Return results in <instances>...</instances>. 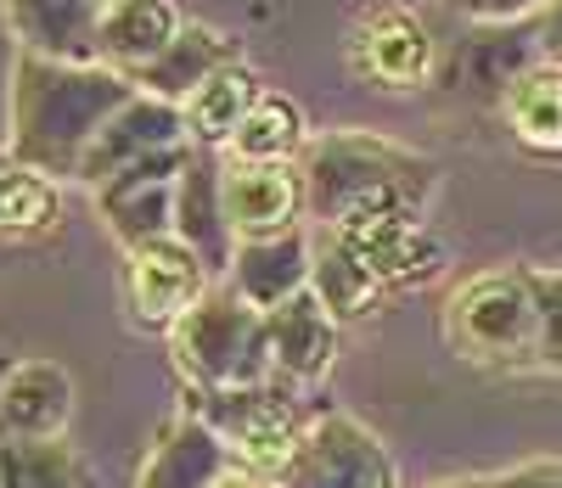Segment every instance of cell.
Returning <instances> with one entry per match:
<instances>
[{
    "instance_id": "cell-27",
    "label": "cell",
    "mask_w": 562,
    "mask_h": 488,
    "mask_svg": "<svg viewBox=\"0 0 562 488\" xmlns=\"http://www.w3.org/2000/svg\"><path fill=\"white\" fill-rule=\"evenodd\" d=\"M529 286H535V309H540L535 365L562 371V270H529Z\"/></svg>"
},
{
    "instance_id": "cell-21",
    "label": "cell",
    "mask_w": 562,
    "mask_h": 488,
    "mask_svg": "<svg viewBox=\"0 0 562 488\" xmlns=\"http://www.w3.org/2000/svg\"><path fill=\"white\" fill-rule=\"evenodd\" d=\"M506 124L529 152L562 158V68H529L506 90Z\"/></svg>"
},
{
    "instance_id": "cell-16",
    "label": "cell",
    "mask_w": 562,
    "mask_h": 488,
    "mask_svg": "<svg viewBox=\"0 0 562 488\" xmlns=\"http://www.w3.org/2000/svg\"><path fill=\"white\" fill-rule=\"evenodd\" d=\"M175 236L192 248L209 270H231L237 248H231V219H225V174L214 169L209 152H192L175 191Z\"/></svg>"
},
{
    "instance_id": "cell-15",
    "label": "cell",
    "mask_w": 562,
    "mask_h": 488,
    "mask_svg": "<svg viewBox=\"0 0 562 488\" xmlns=\"http://www.w3.org/2000/svg\"><path fill=\"white\" fill-rule=\"evenodd\" d=\"M355 68L366 79L389 84V90H411V84L428 79V68H434V39L400 7L371 12L360 23V34H355Z\"/></svg>"
},
{
    "instance_id": "cell-3",
    "label": "cell",
    "mask_w": 562,
    "mask_h": 488,
    "mask_svg": "<svg viewBox=\"0 0 562 488\" xmlns=\"http://www.w3.org/2000/svg\"><path fill=\"white\" fill-rule=\"evenodd\" d=\"M175 360L198 382V394H243L265 387L270 360V320L237 292H209V298L175 326Z\"/></svg>"
},
{
    "instance_id": "cell-1",
    "label": "cell",
    "mask_w": 562,
    "mask_h": 488,
    "mask_svg": "<svg viewBox=\"0 0 562 488\" xmlns=\"http://www.w3.org/2000/svg\"><path fill=\"white\" fill-rule=\"evenodd\" d=\"M135 95L140 90L108 63L74 68V63L18 52V68H12V163H23L45 180L79 174L97 135Z\"/></svg>"
},
{
    "instance_id": "cell-5",
    "label": "cell",
    "mask_w": 562,
    "mask_h": 488,
    "mask_svg": "<svg viewBox=\"0 0 562 488\" xmlns=\"http://www.w3.org/2000/svg\"><path fill=\"white\" fill-rule=\"evenodd\" d=\"M192 416H203L225 438V450L237 455V472H254V477H281L310 432L299 427V410L288 405V394L270 382L243 387V394H198Z\"/></svg>"
},
{
    "instance_id": "cell-8",
    "label": "cell",
    "mask_w": 562,
    "mask_h": 488,
    "mask_svg": "<svg viewBox=\"0 0 562 488\" xmlns=\"http://www.w3.org/2000/svg\"><path fill=\"white\" fill-rule=\"evenodd\" d=\"M192 163L186 146H169V152H153L130 163L124 174H113L102 185V214L113 225V236L124 248H140V241H164L175 236V191H180V174Z\"/></svg>"
},
{
    "instance_id": "cell-19",
    "label": "cell",
    "mask_w": 562,
    "mask_h": 488,
    "mask_svg": "<svg viewBox=\"0 0 562 488\" xmlns=\"http://www.w3.org/2000/svg\"><path fill=\"white\" fill-rule=\"evenodd\" d=\"M270 320V360L281 376L293 382H310L333 365V349H338V320L326 315V304L315 292H299V298L265 309Z\"/></svg>"
},
{
    "instance_id": "cell-30",
    "label": "cell",
    "mask_w": 562,
    "mask_h": 488,
    "mask_svg": "<svg viewBox=\"0 0 562 488\" xmlns=\"http://www.w3.org/2000/svg\"><path fill=\"white\" fill-rule=\"evenodd\" d=\"M540 52L551 57V68H562V0H551V12L540 18Z\"/></svg>"
},
{
    "instance_id": "cell-17",
    "label": "cell",
    "mask_w": 562,
    "mask_h": 488,
    "mask_svg": "<svg viewBox=\"0 0 562 488\" xmlns=\"http://www.w3.org/2000/svg\"><path fill=\"white\" fill-rule=\"evenodd\" d=\"M225 68H237V39H225V34H214V29H203V23H186L175 39H169V52L158 57V63H147V68H135L130 73V84L140 90V95H158V102H192V95L214 79V73H225Z\"/></svg>"
},
{
    "instance_id": "cell-14",
    "label": "cell",
    "mask_w": 562,
    "mask_h": 488,
    "mask_svg": "<svg viewBox=\"0 0 562 488\" xmlns=\"http://www.w3.org/2000/svg\"><path fill=\"white\" fill-rule=\"evenodd\" d=\"M299 208H304V180L288 163H231L225 169V219L243 241L293 230Z\"/></svg>"
},
{
    "instance_id": "cell-10",
    "label": "cell",
    "mask_w": 562,
    "mask_h": 488,
    "mask_svg": "<svg viewBox=\"0 0 562 488\" xmlns=\"http://www.w3.org/2000/svg\"><path fill=\"white\" fill-rule=\"evenodd\" d=\"M102 0H7V23L29 57L74 68L102 63Z\"/></svg>"
},
{
    "instance_id": "cell-12",
    "label": "cell",
    "mask_w": 562,
    "mask_h": 488,
    "mask_svg": "<svg viewBox=\"0 0 562 488\" xmlns=\"http://www.w3.org/2000/svg\"><path fill=\"white\" fill-rule=\"evenodd\" d=\"M180 135H186V113H180L175 102H158V95H135V102L97 135V146L85 152L79 180H90V185L102 191V185H108L113 174H124L130 163L180 146Z\"/></svg>"
},
{
    "instance_id": "cell-28",
    "label": "cell",
    "mask_w": 562,
    "mask_h": 488,
    "mask_svg": "<svg viewBox=\"0 0 562 488\" xmlns=\"http://www.w3.org/2000/svg\"><path fill=\"white\" fill-rule=\"evenodd\" d=\"M450 7L467 12V18H479V23H512V18L535 12L540 0H450Z\"/></svg>"
},
{
    "instance_id": "cell-13",
    "label": "cell",
    "mask_w": 562,
    "mask_h": 488,
    "mask_svg": "<svg viewBox=\"0 0 562 488\" xmlns=\"http://www.w3.org/2000/svg\"><path fill=\"white\" fill-rule=\"evenodd\" d=\"M231 472H237V455L225 450V438L203 416L186 410L158 432L153 455L140 461L135 488H220Z\"/></svg>"
},
{
    "instance_id": "cell-20",
    "label": "cell",
    "mask_w": 562,
    "mask_h": 488,
    "mask_svg": "<svg viewBox=\"0 0 562 488\" xmlns=\"http://www.w3.org/2000/svg\"><path fill=\"white\" fill-rule=\"evenodd\" d=\"M175 34H180V18L169 0H113L102 12V63H113L130 79L135 68L158 63Z\"/></svg>"
},
{
    "instance_id": "cell-24",
    "label": "cell",
    "mask_w": 562,
    "mask_h": 488,
    "mask_svg": "<svg viewBox=\"0 0 562 488\" xmlns=\"http://www.w3.org/2000/svg\"><path fill=\"white\" fill-rule=\"evenodd\" d=\"M299 140H304L299 107L281 102V95H259L231 146H237V163H288L299 152Z\"/></svg>"
},
{
    "instance_id": "cell-9",
    "label": "cell",
    "mask_w": 562,
    "mask_h": 488,
    "mask_svg": "<svg viewBox=\"0 0 562 488\" xmlns=\"http://www.w3.org/2000/svg\"><path fill=\"white\" fill-rule=\"evenodd\" d=\"M326 236L378 286H411V281H428L439 270V241L422 225V214H366V219H349Z\"/></svg>"
},
{
    "instance_id": "cell-11",
    "label": "cell",
    "mask_w": 562,
    "mask_h": 488,
    "mask_svg": "<svg viewBox=\"0 0 562 488\" xmlns=\"http://www.w3.org/2000/svg\"><path fill=\"white\" fill-rule=\"evenodd\" d=\"M74 416V382L52 360H23L0 376V438L7 444H57Z\"/></svg>"
},
{
    "instance_id": "cell-29",
    "label": "cell",
    "mask_w": 562,
    "mask_h": 488,
    "mask_svg": "<svg viewBox=\"0 0 562 488\" xmlns=\"http://www.w3.org/2000/svg\"><path fill=\"white\" fill-rule=\"evenodd\" d=\"M490 488H562V461H529L518 472L495 477Z\"/></svg>"
},
{
    "instance_id": "cell-23",
    "label": "cell",
    "mask_w": 562,
    "mask_h": 488,
    "mask_svg": "<svg viewBox=\"0 0 562 488\" xmlns=\"http://www.w3.org/2000/svg\"><path fill=\"white\" fill-rule=\"evenodd\" d=\"M310 292L326 304V315L333 320H355V315H366L371 304H378V281H371L333 236H321V248H315V259H310Z\"/></svg>"
},
{
    "instance_id": "cell-26",
    "label": "cell",
    "mask_w": 562,
    "mask_h": 488,
    "mask_svg": "<svg viewBox=\"0 0 562 488\" xmlns=\"http://www.w3.org/2000/svg\"><path fill=\"white\" fill-rule=\"evenodd\" d=\"M52 208H57L52 180L23 163H0V230H40Z\"/></svg>"
},
{
    "instance_id": "cell-2",
    "label": "cell",
    "mask_w": 562,
    "mask_h": 488,
    "mask_svg": "<svg viewBox=\"0 0 562 488\" xmlns=\"http://www.w3.org/2000/svg\"><path fill=\"white\" fill-rule=\"evenodd\" d=\"M428 191L434 163L378 135H326L304 158V203L326 230L366 214H422Z\"/></svg>"
},
{
    "instance_id": "cell-25",
    "label": "cell",
    "mask_w": 562,
    "mask_h": 488,
    "mask_svg": "<svg viewBox=\"0 0 562 488\" xmlns=\"http://www.w3.org/2000/svg\"><path fill=\"white\" fill-rule=\"evenodd\" d=\"M0 488H85L68 444H7L0 438Z\"/></svg>"
},
{
    "instance_id": "cell-32",
    "label": "cell",
    "mask_w": 562,
    "mask_h": 488,
    "mask_svg": "<svg viewBox=\"0 0 562 488\" xmlns=\"http://www.w3.org/2000/svg\"><path fill=\"white\" fill-rule=\"evenodd\" d=\"M439 488H490V483H439Z\"/></svg>"
},
{
    "instance_id": "cell-18",
    "label": "cell",
    "mask_w": 562,
    "mask_h": 488,
    "mask_svg": "<svg viewBox=\"0 0 562 488\" xmlns=\"http://www.w3.org/2000/svg\"><path fill=\"white\" fill-rule=\"evenodd\" d=\"M310 241L299 230H281L265 241H243L237 259H231V275H237V298H248L254 309H276L310 292Z\"/></svg>"
},
{
    "instance_id": "cell-33",
    "label": "cell",
    "mask_w": 562,
    "mask_h": 488,
    "mask_svg": "<svg viewBox=\"0 0 562 488\" xmlns=\"http://www.w3.org/2000/svg\"><path fill=\"white\" fill-rule=\"evenodd\" d=\"M102 7H113V0H102Z\"/></svg>"
},
{
    "instance_id": "cell-4",
    "label": "cell",
    "mask_w": 562,
    "mask_h": 488,
    "mask_svg": "<svg viewBox=\"0 0 562 488\" xmlns=\"http://www.w3.org/2000/svg\"><path fill=\"white\" fill-rule=\"evenodd\" d=\"M445 337L473 365H535L540 349V309L529 270H490L450 292Z\"/></svg>"
},
{
    "instance_id": "cell-6",
    "label": "cell",
    "mask_w": 562,
    "mask_h": 488,
    "mask_svg": "<svg viewBox=\"0 0 562 488\" xmlns=\"http://www.w3.org/2000/svg\"><path fill=\"white\" fill-rule=\"evenodd\" d=\"M276 488H394V466L355 416H321Z\"/></svg>"
},
{
    "instance_id": "cell-31",
    "label": "cell",
    "mask_w": 562,
    "mask_h": 488,
    "mask_svg": "<svg viewBox=\"0 0 562 488\" xmlns=\"http://www.w3.org/2000/svg\"><path fill=\"white\" fill-rule=\"evenodd\" d=\"M220 488H276V483H270V477H254V472H231Z\"/></svg>"
},
{
    "instance_id": "cell-22",
    "label": "cell",
    "mask_w": 562,
    "mask_h": 488,
    "mask_svg": "<svg viewBox=\"0 0 562 488\" xmlns=\"http://www.w3.org/2000/svg\"><path fill=\"white\" fill-rule=\"evenodd\" d=\"M254 102H259L254 79H248L243 68H225V73H214L180 113H186V129H192L203 146H220V140H237V129H243V118L254 113Z\"/></svg>"
},
{
    "instance_id": "cell-7",
    "label": "cell",
    "mask_w": 562,
    "mask_h": 488,
    "mask_svg": "<svg viewBox=\"0 0 562 488\" xmlns=\"http://www.w3.org/2000/svg\"><path fill=\"white\" fill-rule=\"evenodd\" d=\"M209 264L186 248L180 236H164V241H140L130 248V264H124V298H130V320L135 326H180L192 315L209 292Z\"/></svg>"
}]
</instances>
